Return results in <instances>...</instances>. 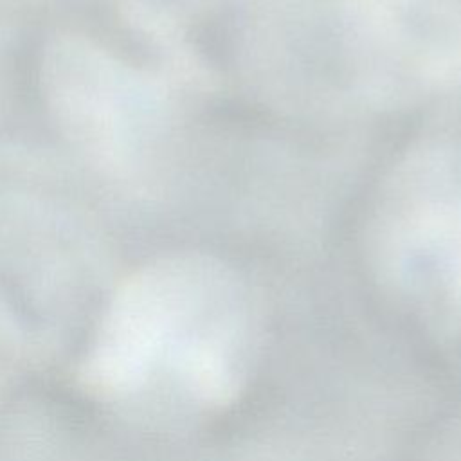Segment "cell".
<instances>
[{
  "label": "cell",
  "mask_w": 461,
  "mask_h": 461,
  "mask_svg": "<svg viewBox=\"0 0 461 461\" xmlns=\"http://www.w3.org/2000/svg\"><path fill=\"white\" fill-rule=\"evenodd\" d=\"M259 348L256 310L232 272L207 258H166L117 286L77 378L110 403L167 396L218 411L249 387Z\"/></svg>",
  "instance_id": "cell-1"
},
{
  "label": "cell",
  "mask_w": 461,
  "mask_h": 461,
  "mask_svg": "<svg viewBox=\"0 0 461 461\" xmlns=\"http://www.w3.org/2000/svg\"><path fill=\"white\" fill-rule=\"evenodd\" d=\"M47 94L67 133L104 166H128L157 112L151 85L83 40H58L45 67Z\"/></svg>",
  "instance_id": "cell-2"
},
{
  "label": "cell",
  "mask_w": 461,
  "mask_h": 461,
  "mask_svg": "<svg viewBox=\"0 0 461 461\" xmlns=\"http://www.w3.org/2000/svg\"><path fill=\"white\" fill-rule=\"evenodd\" d=\"M18 353V335L9 317L0 310V384L9 375Z\"/></svg>",
  "instance_id": "cell-3"
}]
</instances>
